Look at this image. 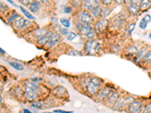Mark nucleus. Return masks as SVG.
I'll use <instances>...</instances> for the list:
<instances>
[{"instance_id":"nucleus-28","label":"nucleus","mask_w":151,"mask_h":113,"mask_svg":"<svg viewBox=\"0 0 151 113\" xmlns=\"http://www.w3.org/2000/svg\"><path fill=\"white\" fill-rule=\"evenodd\" d=\"M76 36H77V35L76 34L75 32H68V34L67 35V40L69 41H73L74 38H76Z\"/></svg>"},{"instance_id":"nucleus-7","label":"nucleus","mask_w":151,"mask_h":113,"mask_svg":"<svg viewBox=\"0 0 151 113\" xmlns=\"http://www.w3.org/2000/svg\"><path fill=\"white\" fill-rule=\"evenodd\" d=\"M142 110V103L139 101H133L129 106L128 111L129 113H141Z\"/></svg>"},{"instance_id":"nucleus-21","label":"nucleus","mask_w":151,"mask_h":113,"mask_svg":"<svg viewBox=\"0 0 151 113\" xmlns=\"http://www.w3.org/2000/svg\"><path fill=\"white\" fill-rule=\"evenodd\" d=\"M20 8H21V11H22L23 14H24L25 16L27 17V18L30 19V20H35V19H36V17L33 16V14H31L29 12L27 9H25L24 7H20Z\"/></svg>"},{"instance_id":"nucleus-48","label":"nucleus","mask_w":151,"mask_h":113,"mask_svg":"<svg viewBox=\"0 0 151 113\" xmlns=\"http://www.w3.org/2000/svg\"><path fill=\"white\" fill-rule=\"evenodd\" d=\"M2 87H0V93H2Z\"/></svg>"},{"instance_id":"nucleus-12","label":"nucleus","mask_w":151,"mask_h":113,"mask_svg":"<svg viewBox=\"0 0 151 113\" xmlns=\"http://www.w3.org/2000/svg\"><path fill=\"white\" fill-rule=\"evenodd\" d=\"M61 38V37L59 33L54 32L53 35H52V36H51V39H50V41H49V43L47 44V45L49 48H52V47H54L59 42Z\"/></svg>"},{"instance_id":"nucleus-25","label":"nucleus","mask_w":151,"mask_h":113,"mask_svg":"<svg viewBox=\"0 0 151 113\" xmlns=\"http://www.w3.org/2000/svg\"><path fill=\"white\" fill-rule=\"evenodd\" d=\"M145 54H146V51H145L144 48L141 49V50H139L137 54H136V60H137V61H141V60L144 59V57Z\"/></svg>"},{"instance_id":"nucleus-9","label":"nucleus","mask_w":151,"mask_h":113,"mask_svg":"<svg viewBox=\"0 0 151 113\" xmlns=\"http://www.w3.org/2000/svg\"><path fill=\"white\" fill-rule=\"evenodd\" d=\"M98 5H100V0H86L84 2V8L88 11L92 10Z\"/></svg>"},{"instance_id":"nucleus-10","label":"nucleus","mask_w":151,"mask_h":113,"mask_svg":"<svg viewBox=\"0 0 151 113\" xmlns=\"http://www.w3.org/2000/svg\"><path fill=\"white\" fill-rule=\"evenodd\" d=\"M111 93H112L111 90H110L107 87H105V88H103L101 90H99V91L97 93V98L99 100L106 99L110 96Z\"/></svg>"},{"instance_id":"nucleus-39","label":"nucleus","mask_w":151,"mask_h":113,"mask_svg":"<svg viewBox=\"0 0 151 113\" xmlns=\"http://www.w3.org/2000/svg\"><path fill=\"white\" fill-rule=\"evenodd\" d=\"M55 113H73V112H67V111H63V110H60V109H57V110H55L54 112Z\"/></svg>"},{"instance_id":"nucleus-8","label":"nucleus","mask_w":151,"mask_h":113,"mask_svg":"<svg viewBox=\"0 0 151 113\" xmlns=\"http://www.w3.org/2000/svg\"><path fill=\"white\" fill-rule=\"evenodd\" d=\"M30 24V22L29 20H26L24 17H18L14 21V26L15 28L19 29V30L24 28L26 26H28Z\"/></svg>"},{"instance_id":"nucleus-18","label":"nucleus","mask_w":151,"mask_h":113,"mask_svg":"<svg viewBox=\"0 0 151 113\" xmlns=\"http://www.w3.org/2000/svg\"><path fill=\"white\" fill-rule=\"evenodd\" d=\"M107 99H108L109 103H111V104H114L119 99V93L117 92H113V93H111L110 94L108 97H107Z\"/></svg>"},{"instance_id":"nucleus-22","label":"nucleus","mask_w":151,"mask_h":113,"mask_svg":"<svg viewBox=\"0 0 151 113\" xmlns=\"http://www.w3.org/2000/svg\"><path fill=\"white\" fill-rule=\"evenodd\" d=\"M64 91H65V89L63 88V87H61V86H60L58 87H56L54 90V93H55V94L57 95V96L60 97V96H63L64 94Z\"/></svg>"},{"instance_id":"nucleus-36","label":"nucleus","mask_w":151,"mask_h":113,"mask_svg":"<svg viewBox=\"0 0 151 113\" xmlns=\"http://www.w3.org/2000/svg\"><path fill=\"white\" fill-rule=\"evenodd\" d=\"M144 111V113H151V103L146 105Z\"/></svg>"},{"instance_id":"nucleus-4","label":"nucleus","mask_w":151,"mask_h":113,"mask_svg":"<svg viewBox=\"0 0 151 113\" xmlns=\"http://www.w3.org/2000/svg\"><path fill=\"white\" fill-rule=\"evenodd\" d=\"M79 30H80V34L88 39H93L95 37V31L91 26V25H85L80 24Z\"/></svg>"},{"instance_id":"nucleus-30","label":"nucleus","mask_w":151,"mask_h":113,"mask_svg":"<svg viewBox=\"0 0 151 113\" xmlns=\"http://www.w3.org/2000/svg\"><path fill=\"white\" fill-rule=\"evenodd\" d=\"M72 2H73L72 3H73V5L74 6L77 7V8H79V7H80L82 5V0H73Z\"/></svg>"},{"instance_id":"nucleus-11","label":"nucleus","mask_w":151,"mask_h":113,"mask_svg":"<svg viewBox=\"0 0 151 113\" xmlns=\"http://www.w3.org/2000/svg\"><path fill=\"white\" fill-rule=\"evenodd\" d=\"M53 33V31H49V32H46V34L44 36L42 37L40 39L38 40V42H37L38 44H39V45H45V44H47L49 41H50V39H51Z\"/></svg>"},{"instance_id":"nucleus-38","label":"nucleus","mask_w":151,"mask_h":113,"mask_svg":"<svg viewBox=\"0 0 151 113\" xmlns=\"http://www.w3.org/2000/svg\"><path fill=\"white\" fill-rule=\"evenodd\" d=\"M100 1H101V2H102L103 4L106 5L111 4L113 2V0H100Z\"/></svg>"},{"instance_id":"nucleus-14","label":"nucleus","mask_w":151,"mask_h":113,"mask_svg":"<svg viewBox=\"0 0 151 113\" xmlns=\"http://www.w3.org/2000/svg\"><path fill=\"white\" fill-rule=\"evenodd\" d=\"M47 30L45 28H41V29H37L33 32V36L36 38L37 40H39L42 37H43L46 34Z\"/></svg>"},{"instance_id":"nucleus-32","label":"nucleus","mask_w":151,"mask_h":113,"mask_svg":"<svg viewBox=\"0 0 151 113\" xmlns=\"http://www.w3.org/2000/svg\"><path fill=\"white\" fill-rule=\"evenodd\" d=\"M73 11V8L69 6H64L63 8V12L65 14H70Z\"/></svg>"},{"instance_id":"nucleus-37","label":"nucleus","mask_w":151,"mask_h":113,"mask_svg":"<svg viewBox=\"0 0 151 113\" xmlns=\"http://www.w3.org/2000/svg\"><path fill=\"white\" fill-rule=\"evenodd\" d=\"M32 106L34 107V108H36V109H42V105L41 103H39V102H34V103H33Z\"/></svg>"},{"instance_id":"nucleus-15","label":"nucleus","mask_w":151,"mask_h":113,"mask_svg":"<svg viewBox=\"0 0 151 113\" xmlns=\"http://www.w3.org/2000/svg\"><path fill=\"white\" fill-rule=\"evenodd\" d=\"M29 9L31 12L36 13L38 12L40 9V4H39V1L34 0L30 5H29Z\"/></svg>"},{"instance_id":"nucleus-31","label":"nucleus","mask_w":151,"mask_h":113,"mask_svg":"<svg viewBox=\"0 0 151 113\" xmlns=\"http://www.w3.org/2000/svg\"><path fill=\"white\" fill-rule=\"evenodd\" d=\"M68 54L71 55V56H81V55H82V53L80 52L79 50H71L70 52H69Z\"/></svg>"},{"instance_id":"nucleus-3","label":"nucleus","mask_w":151,"mask_h":113,"mask_svg":"<svg viewBox=\"0 0 151 113\" xmlns=\"http://www.w3.org/2000/svg\"><path fill=\"white\" fill-rule=\"evenodd\" d=\"M100 86H101V81H100V79L95 77V78H93L92 79H91V81L88 84L87 91H88L89 94H96L98 91H99V90H100Z\"/></svg>"},{"instance_id":"nucleus-13","label":"nucleus","mask_w":151,"mask_h":113,"mask_svg":"<svg viewBox=\"0 0 151 113\" xmlns=\"http://www.w3.org/2000/svg\"><path fill=\"white\" fill-rule=\"evenodd\" d=\"M140 5L137 3H131L128 6V11L131 15H136L140 12Z\"/></svg>"},{"instance_id":"nucleus-47","label":"nucleus","mask_w":151,"mask_h":113,"mask_svg":"<svg viewBox=\"0 0 151 113\" xmlns=\"http://www.w3.org/2000/svg\"><path fill=\"white\" fill-rule=\"evenodd\" d=\"M2 97H0V106H1V105H2Z\"/></svg>"},{"instance_id":"nucleus-40","label":"nucleus","mask_w":151,"mask_h":113,"mask_svg":"<svg viewBox=\"0 0 151 113\" xmlns=\"http://www.w3.org/2000/svg\"><path fill=\"white\" fill-rule=\"evenodd\" d=\"M7 1H8V2H9V3H10V4L12 5L13 6H14V7H18V5H17L16 3H14V2H13L12 0H7Z\"/></svg>"},{"instance_id":"nucleus-6","label":"nucleus","mask_w":151,"mask_h":113,"mask_svg":"<svg viewBox=\"0 0 151 113\" xmlns=\"http://www.w3.org/2000/svg\"><path fill=\"white\" fill-rule=\"evenodd\" d=\"M107 25H108V20L106 18L100 19L94 25V31L98 33L103 32L106 30Z\"/></svg>"},{"instance_id":"nucleus-2","label":"nucleus","mask_w":151,"mask_h":113,"mask_svg":"<svg viewBox=\"0 0 151 113\" xmlns=\"http://www.w3.org/2000/svg\"><path fill=\"white\" fill-rule=\"evenodd\" d=\"M100 49V44L97 40L90 39L88 40L85 44L84 50L86 54L92 55L95 53L98 52Z\"/></svg>"},{"instance_id":"nucleus-23","label":"nucleus","mask_w":151,"mask_h":113,"mask_svg":"<svg viewBox=\"0 0 151 113\" xmlns=\"http://www.w3.org/2000/svg\"><path fill=\"white\" fill-rule=\"evenodd\" d=\"M60 22H61V25L64 28H69V26H70V21H69V19L63 17V18L61 19Z\"/></svg>"},{"instance_id":"nucleus-44","label":"nucleus","mask_w":151,"mask_h":113,"mask_svg":"<svg viewBox=\"0 0 151 113\" xmlns=\"http://www.w3.org/2000/svg\"><path fill=\"white\" fill-rule=\"evenodd\" d=\"M141 2V0H132V3H137L139 4Z\"/></svg>"},{"instance_id":"nucleus-16","label":"nucleus","mask_w":151,"mask_h":113,"mask_svg":"<svg viewBox=\"0 0 151 113\" xmlns=\"http://www.w3.org/2000/svg\"><path fill=\"white\" fill-rule=\"evenodd\" d=\"M151 6V0H141L140 2V9L142 11L147 10Z\"/></svg>"},{"instance_id":"nucleus-26","label":"nucleus","mask_w":151,"mask_h":113,"mask_svg":"<svg viewBox=\"0 0 151 113\" xmlns=\"http://www.w3.org/2000/svg\"><path fill=\"white\" fill-rule=\"evenodd\" d=\"M127 51H128V53L129 54H130L131 55H135L137 54L138 52V48L137 47L135 46H130L128 48V50H127Z\"/></svg>"},{"instance_id":"nucleus-1","label":"nucleus","mask_w":151,"mask_h":113,"mask_svg":"<svg viewBox=\"0 0 151 113\" xmlns=\"http://www.w3.org/2000/svg\"><path fill=\"white\" fill-rule=\"evenodd\" d=\"M39 87L36 84L33 82H28L25 86L24 94L27 100L30 101L34 100L37 97Z\"/></svg>"},{"instance_id":"nucleus-33","label":"nucleus","mask_w":151,"mask_h":113,"mask_svg":"<svg viewBox=\"0 0 151 113\" xmlns=\"http://www.w3.org/2000/svg\"><path fill=\"white\" fill-rule=\"evenodd\" d=\"M59 32L63 36H67L68 34L69 31L67 30V28H64V27H59Z\"/></svg>"},{"instance_id":"nucleus-34","label":"nucleus","mask_w":151,"mask_h":113,"mask_svg":"<svg viewBox=\"0 0 151 113\" xmlns=\"http://www.w3.org/2000/svg\"><path fill=\"white\" fill-rule=\"evenodd\" d=\"M33 1H34V0H21V2L24 5L29 6V5H30Z\"/></svg>"},{"instance_id":"nucleus-41","label":"nucleus","mask_w":151,"mask_h":113,"mask_svg":"<svg viewBox=\"0 0 151 113\" xmlns=\"http://www.w3.org/2000/svg\"><path fill=\"white\" fill-rule=\"evenodd\" d=\"M114 1L117 2V4H119V5L123 4V2H124V0H114Z\"/></svg>"},{"instance_id":"nucleus-20","label":"nucleus","mask_w":151,"mask_h":113,"mask_svg":"<svg viewBox=\"0 0 151 113\" xmlns=\"http://www.w3.org/2000/svg\"><path fill=\"white\" fill-rule=\"evenodd\" d=\"M111 12V9L108 7H105V8H102L101 12H100V15L102 18H105L106 17H107Z\"/></svg>"},{"instance_id":"nucleus-49","label":"nucleus","mask_w":151,"mask_h":113,"mask_svg":"<svg viewBox=\"0 0 151 113\" xmlns=\"http://www.w3.org/2000/svg\"><path fill=\"white\" fill-rule=\"evenodd\" d=\"M149 37H150V38H151V32H150V35H149Z\"/></svg>"},{"instance_id":"nucleus-50","label":"nucleus","mask_w":151,"mask_h":113,"mask_svg":"<svg viewBox=\"0 0 151 113\" xmlns=\"http://www.w3.org/2000/svg\"><path fill=\"white\" fill-rule=\"evenodd\" d=\"M44 113H51V112H44Z\"/></svg>"},{"instance_id":"nucleus-45","label":"nucleus","mask_w":151,"mask_h":113,"mask_svg":"<svg viewBox=\"0 0 151 113\" xmlns=\"http://www.w3.org/2000/svg\"><path fill=\"white\" fill-rule=\"evenodd\" d=\"M23 112H24V113H33L31 111L28 110V109H25L23 110Z\"/></svg>"},{"instance_id":"nucleus-29","label":"nucleus","mask_w":151,"mask_h":113,"mask_svg":"<svg viewBox=\"0 0 151 113\" xmlns=\"http://www.w3.org/2000/svg\"><path fill=\"white\" fill-rule=\"evenodd\" d=\"M147 24H148V23L145 20L144 18H142L141 20V22H140V24H139V27L142 30H145V29L147 28Z\"/></svg>"},{"instance_id":"nucleus-42","label":"nucleus","mask_w":151,"mask_h":113,"mask_svg":"<svg viewBox=\"0 0 151 113\" xmlns=\"http://www.w3.org/2000/svg\"><path fill=\"white\" fill-rule=\"evenodd\" d=\"M124 2H125L128 5H129L132 3V0H124Z\"/></svg>"},{"instance_id":"nucleus-35","label":"nucleus","mask_w":151,"mask_h":113,"mask_svg":"<svg viewBox=\"0 0 151 113\" xmlns=\"http://www.w3.org/2000/svg\"><path fill=\"white\" fill-rule=\"evenodd\" d=\"M18 17H20V16H19V15H18V14H12V16L10 18H8V23H10V22H11V21H14V20H16V19L18 18Z\"/></svg>"},{"instance_id":"nucleus-19","label":"nucleus","mask_w":151,"mask_h":113,"mask_svg":"<svg viewBox=\"0 0 151 113\" xmlns=\"http://www.w3.org/2000/svg\"><path fill=\"white\" fill-rule=\"evenodd\" d=\"M9 64H10L11 66L14 68V69H16V70L23 71L24 69V66H23L22 64H21L20 63H18V62H10Z\"/></svg>"},{"instance_id":"nucleus-24","label":"nucleus","mask_w":151,"mask_h":113,"mask_svg":"<svg viewBox=\"0 0 151 113\" xmlns=\"http://www.w3.org/2000/svg\"><path fill=\"white\" fill-rule=\"evenodd\" d=\"M135 26H136V24H135V23H133V24H129V26H127L125 32H126V34L128 35V36H131V32L135 30Z\"/></svg>"},{"instance_id":"nucleus-17","label":"nucleus","mask_w":151,"mask_h":113,"mask_svg":"<svg viewBox=\"0 0 151 113\" xmlns=\"http://www.w3.org/2000/svg\"><path fill=\"white\" fill-rule=\"evenodd\" d=\"M101 10H102V8L100 6V5H98L97 6L96 8H93L92 10L90 11V13H91V15L93 17H98L100 15V12H101Z\"/></svg>"},{"instance_id":"nucleus-5","label":"nucleus","mask_w":151,"mask_h":113,"mask_svg":"<svg viewBox=\"0 0 151 113\" xmlns=\"http://www.w3.org/2000/svg\"><path fill=\"white\" fill-rule=\"evenodd\" d=\"M78 20L80 24L85 25H91L93 23V17L87 11H81L78 14Z\"/></svg>"},{"instance_id":"nucleus-46","label":"nucleus","mask_w":151,"mask_h":113,"mask_svg":"<svg viewBox=\"0 0 151 113\" xmlns=\"http://www.w3.org/2000/svg\"><path fill=\"white\" fill-rule=\"evenodd\" d=\"M5 53V50H3V49H2V48H0V54H4Z\"/></svg>"},{"instance_id":"nucleus-27","label":"nucleus","mask_w":151,"mask_h":113,"mask_svg":"<svg viewBox=\"0 0 151 113\" xmlns=\"http://www.w3.org/2000/svg\"><path fill=\"white\" fill-rule=\"evenodd\" d=\"M144 60L147 63H151V50L146 52L144 57Z\"/></svg>"},{"instance_id":"nucleus-43","label":"nucleus","mask_w":151,"mask_h":113,"mask_svg":"<svg viewBox=\"0 0 151 113\" xmlns=\"http://www.w3.org/2000/svg\"><path fill=\"white\" fill-rule=\"evenodd\" d=\"M39 2H42V4H45V3H47V2H49V0H38Z\"/></svg>"}]
</instances>
